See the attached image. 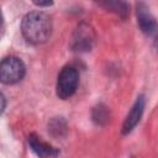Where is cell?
Listing matches in <instances>:
<instances>
[{"label":"cell","mask_w":158,"mask_h":158,"mask_svg":"<svg viewBox=\"0 0 158 158\" xmlns=\"http://www.w3.org/2000/svg\"><path fill=\"white\" fill-rule=\"evenodd\" d=\"M33 4L41 7V6H51L53 2L52 1H46V2H43V1H33Z\"/></svg>","instance_id":"cell-8"},{"label":"cell","mask_w":158,"mask_h":158,"mask_svg":"<svg viewBox=\"0 0 158 158\" xmlns=\"http://www.w3.org/2000/svg\"><path fill=\"white\" fill-rule=\"evenodd\" d=\"M79 84V73L78 69L73 65H65L60 69L58 78L56 91L58 98L65 100L74 95Z\"/></svg>","instance_id":"cell-2"},{"label":"cell","mask_w":158,"mask_h":158,"mask_svg":"<svg viewBox=\"0 0 158 158\" xmlns=\"http://www.w3.org/2000/svg\"><path fill=\"white\" fill-rule=\"evenodd\" d=\"M143 109H144V96L139 95L136 99L135 104L132 105V107H131V110H130L128 115L126 116V120L122 125V133L123 135L130 133L136 127V125L141 120V116L143 114Z\"/></svg>","instance_id":"cell-7"},{"label":"cell","mask_w":158,"mask_h":158,"mask_svg":"<svg viewBox=\"0 0 158 158\" xmlns=\"http://www.w3.org/2000/svg\"><path fill=\"white\" fill-rule=\"evenodd\" d=\"M23 38L31 44L44 43L52 33V20L42 11H32L23 16L21 21Z\"/></svg>","instance_id":"cell-1"},{"label":"cell","mask_w":158,"mask_h":158,"mask_svg":"<svg viewBox=\"0 0 158 158\" xmlns=\"http://www.w3.org/2000/svg\"><path fill=\"white\" fill-rule=\"evenodd\" d=\"M27 142L31 151L40 158H53V157H57L59 153L57 148L42 141L41 137H38L36 133H30L27 137Z\"/></svg>","instance_id":"cell-4"},{"label":"cell","mask_w":158,"mask_h":158,"mask_svg":"<svg viewBox=\"0 0 158 158\" xmlns=\"http://www.w3.org/2000/svg\"><path fill=\"white\" fill-rule=\"evenodd\" d=\"M137 22L141 27V30L146 35H154L158 31V23L149 12V9L146 6V4L139 2L137 5Z\"/></svg>","instance_id":"cell-6"},{"label":"cell","mask_w":158,"mask_h":158,"mask_svg":"<svg viewBox=\"0 0 158 158\" xmlns=\"http://www.w3.org/2000/svg\"><path fill=\"white\" fill-rule=\"evenodd\" d=\"M25 73L26 67L19 57H5L0 63V79L4 84L19 83L25 77Z\"/></svg>","instance_id":"cell-3"},{"label":"cell","mask_w":158,"mask_h":158,"mask_svg":"<svg viewBox=\"0 0 158 158\" xmlns=\"http://www.w3.org/2000/svg\"><path fill=\"white\" fill-rule=\"evenodd\" d=\"M93 41H94L93 30L86 23H81L75 30L72 47L74 51H88L91 48Z\"/></svg>","instance_id":"cell-5"}]
</instances>
